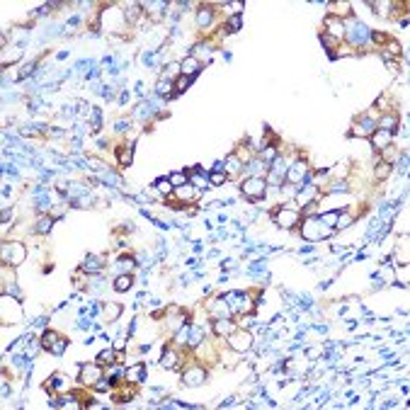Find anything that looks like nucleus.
Instances as JSON below:
<instances>
[{
	"label": "nucleus",
	"mask_w": 410,
	"mask_h": 410,
	"mask_svg": "<svg viewBox=\"0 0 410 410\" xmlns=\"http://www.w3.org/2000/svg\"><path fill=\"white\" fill-rule=\"evenodd\" d=\"M144 376H146V364L139 362V364H134V367L126 372L124 379L129 381V383H134V386H139V383H144Z\"/></svg>",
	"instance_id": "13"
},
{
	"label": "nucleus",
	"mask_w": 410,
	"mask_h": 410,
	"mask_svg": "<svg viewBox=\"0 0 410 410\" xmlns=\"http://www.w3.org/2000/svg\"><path fill=\"white\" fill-rule=\"evenodd\" d=\"M240 192L245 194V199H250V202H260V199L264 197V192H267V182H264V177H260V175H250V177L243 180Z\"/></svg>",
	"instance_id": "2"
},
{
	"label": "nucleus",
	"mask_w": 410,
	"mask_h": 410,
	"mask_svg": "<svg viewBox=\"0 0 410 410\" xmlns=\"http://www.w3.org/2000/svg\"><path fill=\"white\" fill-rule=\"evenodd\" d=\"M226 168H228V173H226V175H238V173H240V168H243V160H240L235 153H231V155L226 158Z\"/></svg>",
	"instance_id": "27"
},
{
	"label": "nucleus",
	"mask_w": 410,
	"mask_h": 410,
	"mask_svg": "<svg viewBox=\"0 0 410 410\" xmlns=\"http://www.w3.org/2000/svg\"><path fill=\"white\" fill-rule=\"evenodd\" d=\"M66 345H68V340H66V337H59V340H56V345L51 347V354H56V357L63 354V352H66Z\"/></svg>",
	"instance_id": "42"
},
{
	"label": "nucleus",
	"mask_w": 410,
	"mask_h": 410,
	"mask_svg": "<svg viewBox=\"0 0 410 410\" xmlns=\"http://www.w3.org/2000/svg\"><path fill=\"white\" fill-rule=\"evenodd\" d=\"M173 75H182V71H180V63H170V66H165V73H163L160 78H165V80H173Z\"/></svg>",
	"instance_id": "36"
},
{
	"label": "nucleus",
	"mask_w": 410,
	"mask_h": 410,
	"mask_svg": "<svg viewBox=\"0 0 410 410\" xmlns=\"http://www.w3.org/2000/svg\"><path fill=\"white\" fill-rule=\"evenodd\" d=\"M233 330H235V323L228 321V318H216V321H214V333H216L219 337H228Z\"/></svg>",
	"instance_id": "17"
},
{
	"label": "nucleus",
	"mask_w": 410,
	"mask_h": 410,
	"mask_svg": "<svg viewBox=\"0 0 410 410\" xmlns=\"http://www.w3.org/2000/svg\"><path fill=\"white\" fill-rule=\"evenodd\" d=\"M192 80H194V78H187V75H177L175 80H173V85H175V95L185 92V90L192 85Z\"/></svg>",
	"instance_id": "32"
},
{
	"label": "nucleus",
	"mask_w": 410,
	"mask_h": 410,
	"mask_svg": "<svg viewBox=\"0 0 410 410\" xmlns=\"http://www.w3.org/2000/svg\"><path fill=\"white\" fill-rule=\"evenodd\" d=\"M170 197L177 199L180 204H182V202H192V199L197 197V189H194V185L187 182V185H182V187H175V189L170 192Z\"/></svg>",
	"instance_id": "10"
},
{
	"label": "nucleus",
	"mask_w": 410,
	"mask_h": 410,
	"mask_svg": "<svg viewBox=\"0 0 410 410\" xmlns=\"http://www.w3.org/2000/svg\"><path fill=\"white\" fill-rule=\"evenodd\" d=\"M240 25H243V17H240V15H233V17H231V20L226 22L224 32H231V34H233V32L240 30Z\"/></svg>",
	"instance_id": "35"
},
{
	"label": "nucleus",
	"mask_w": 410,
	"mask_h": 410,
	"mask_svg": "<svg viewBox=\"0 0 410 410\" xmlns=\"http://www.w3.org/2000/svg\"><path fill=\"white\" fill-rule=\"evenodd\" d=\"M369 37H372V39H374V44H379V46H383V44L388 41V37H386L383 32H372Z\"/></svg>",
	"instance_id": "43"
},
{
	"label": "nucleus",
	"mask_w": 410,
	"mask_h": 410,
	"mask_svg": "<svg viewBox=\"0 0 410 410\" xmlns=\"http://www.w3.org/2000/svg\"><path fill=\"white\" fill-rule=\"evenodd\" d=\"M25 258H27V250H25L22 243H7L5 250H2V260H5V264L17 267V264L25 262Z\"/></svg>",
	"instance_id": "3"
},
{
	"label": "nucleus",
	"mask_w": 410,
	"mask_h": 410,
	"mask_svg": "<svg viewBox=\"0 0 410 410\" xmlns=\"http://www.w3.org/2000/svg\"><path fill=\"white\" fill-rule=\"evenodd\" d=\"M131 287H134V277H131V274H119L117 279H114V289H117L119 294L129 292Z\"/></svg>",
	"instance_id": "25"
},
{
	"label": "nucleus",
	"mask_w": 410,
	"mask_h": 410,
	"mask_svg": "<svg viewBox=\"0 0 410 410\" xmlns=\"http://www.w3.org/2000/svg\"><path fill=\"white\" fill-rule=\"evenodd\" d=\"M398 126V117L396 114H381L376 119V129H383V131H391L393 134V129Z\"/></svg>",
	"instance_id": "21"
},
{
	"label": "nucleus",
	"mask_w": 410,
	"mask_h": 410,
	"mask_svg": "<svg viewBox=\"0 0 410 410\" xmlns=\"http://www.w3.org/2000/svg\"><path fill=\"white\" fill-rule=\"evenodd\" d=\"M379 153H381V160H383V163H388V165H391V163L398 158V150H396V146H393V144H391V146H386V148H381Z\"/></svg>",
	"instance_id": "30"
},
{
	"label": "nucleus",
	"mask_w": 410,
	"mask_h": 410,
	"mask_svg": "<svg viewBox=\"0 0 410 410\" xmlns=\"http://www.w3.org/2000/svg\"><path fill=\"white\" fill-rule=\"evenodd\" d=\"M228 347L233 352H248L253 347V335L248 330H238L235 328L233 333L228 335Z\"/></svg>",
	"instance_id": "6"
},
{
	"label": "nucleus",
	"mask_w": 410,
	"mask_h": 410,
	"mask_svg": "<svg viewBox=\"0 0 410 410\" xmlns=\"http://www.w3.org/2000/svg\"><path fill=\"white\" fill-rule=\"evenodd\" d=\"M155 187H158V189H160V192H163V194H170V192H173V189H175V187H173V185H170V180H168V177H160V180H158V182H155Z\"/></svg>",
	"instance_id": "40"
},
{
	"label": "nucleus",
	"mask_w": 410,
	"mask_h": 410,
	"mask_svg": "<svg viewBox=\"0 0 410 410\" xmlns=\"http://www.w3.org/2000/svg\"><path fill=\"white\" fill-rule=\"evenodd\" d=\"M182 381H185V386H199V383L206 381V372L202 367H189V369L182 374Z\"/></svg>",
	"instance_id": "9"
},
{
	"label": "nucleus",
	"mask_w": 410,
	"mask_h": 410,
	"mask_svg": "<svg viewBox=\"0 0 410 410\" xmlns=\"http://www.w3.org/2000/svg\"><path fill=\"white\" fill-rule=\"evenodd\" d=\"M102 258H97V255H88L85 258V262H83V272H100L102 269Z\"/></svg>",
	"instance_id": "28"
},
{
	"label": "nucleus",
	"mask_w": 410,
	"mask_h": 410,
	"mask_svg": "<svg viewBox=\"0 0 410 410\" xmlns=\"http://www.w3.org/2000/svg\"><path fill=\"white\" fill-rule=\"evenodd\" d=\"M350 224H354V216L352 214H340L337 221H335V228H347Z\"/></svg>",
	"instance_id": "39"
},
{
	"label": "nucleus",
	"mask_w": 410,
	"mask_h": 410,
	"mask_svg": "<svg viewBox=\"0 0 410 410\" xmlns=\"http://www.w3.org/2000/svg\"><path fill=\"white\" fill-rule=\"evenodd\" d=\"M119 313H121V306H119V303H107V306H105V318L117 321Z\"/></svg>",
	"instance_id": "34"
},
{
	"label": "nucleus",
	"mask_w": 410,
	"mask_h": 410,
	"mask_svg": "<svg viewBox=\"0 0 410 410\" xmlns=\"http://www.w3.org/2000/svg\"><path fill=\"white\" fill-rule=\"evenodd\" d=\"M325 224L321 221V216H306L303 219V226H301V235L306 240H323L328 235H333L335 228H323Z\"/></svg>",
	"instance_id": "1"
},
{
	"label": "nucleus",
	"mask_w": 410,
	"mask_h": 410,
	"mask_svg": "<svg viewBox=\"0 0 410 410\" xmlns=\"http://www.w3.org/2000/svg\"><path fill=\"white\" fill-rule=\"evenodd\" d=\"M214 22V5H202L199 10H197V25L206 30L209 25Z\"/></svg>",
	"instance_id": "16"
},
{
	"label": "nucleus",
	"mask_w": 410,
	"mask_h": 410,
	"mask_svg": "<svg viewBox=\"0 0 410 410\" xmlns=\"http://www.w3.org/2000/svg\"><path fill=\"white\" fill-rule=\"evenodd\" d=\"M144 10H146V17H150L153 22H160L163 10H168V5L165 2H144Z\"/></svg>",
	"instance_id": "14"
},
{
	"label": "nucleus",
	"mask_w": 410,
	"mask_h": 410,
	"mask_svg": "<svg viewBox=\"0 0 410 410\" xmlns=\"http://www.w3.org/2000/svg\"><path fill=\"white\" fill-rule=\"evenodd\" d=\"M117 160L121 168H129L131 160H134V148L131 146H119L117 148Z\"/></svg>",
	"instance_id": "22"
},
{
	"label": "nucleus",
	"mask_w": 410,
	"mask_h": 410,
	"mask_svg": "<svg viewBox=\"0 0 410 410\" xmlns=\"http://www.w3.org/2000/svg\"><path fill=\"white\" fill-rule=\"evenodd\" d=\"M102 376H105L102 364H100V362H95V364H83V367H80L78 381H80L83 386H95V383L102 379Z\"/></svg>",
	"instance_id": "4"
},
{
	"label": "nucleus",
	"mask_w": 410,
	"mask_h": 410,
	"mask_svg": "<svg viewBox=\"0 0 410 410\" xmlns=\"http://www.w3.org/2000/svg\"><path fill=\"white\" fill-rule=\"evenodd\" d=\"M303 175H306V163L298 160V163H294L292 168H287V177H284V180H287V182H294V185H298V182L303 180Z\"/></svg>",
	"instance_id": "15"
},
{
	"label": "nucleus",
	"mask_w": 410,
	"mask_h": 410,
	"mask_svg": "<svg viewBox=\"0 0 410 410\" xmlns=\"http://www.w3.org/2000/svg\"><path fill=\"white\" fill-rule=\"evenodd\" d=\"M388 175H391V165L381 160L379 165H376V180H386Z\"/></svg>",
	"instance_id": "41"
},
{
	"label": "nucleus",
	"mask_w": 410,
	"mask_h": 410,
	"mask_svg": "<svg viewBox=\"0 0 410 410\" xmlns=\"http://www.w3.org/2000/svg\"><path fill=\"white\" fill-rule=\"evenodd\" d=\"M321 44L328 49V51H337V49L342 46V41H340V39H335V37H330V34H325V32L321 34Z\"/></svg>",
	"instance_id": "29"
},
{
	"label": "nucleus",
	"mask_w": 410,
	"mask_h": 410,
	"mask_svg": "<svg viewBox=\"0 0 410 410\" xmlns=\"http://www.w3.org/2000/svg\"><path fill=\"white\" fill-rule=\"evenodd\" d=\"M189 185H194V187H206V185H209V180L202 177V175H194V177H189Z\"/></svg>",
	"instance_id": "44"
},
{
	"label": "nucleus",
	"mask_w": 410,
	"mask_h": 410,
	"mask_svg": "<svg viewBox=\"0 0 410 410\" xmlns=\"http://www.w3.org/2000/svg\"><path fill=\"white\" fill-rule=\"evenodd\" d=\"M160 364L165 369H180V354L175 350H165L163 357H160Z\"/></svg>",
	"instance_id": "20"
},
{
	"label": "nucleus",
	"mask_w": 410,
	"mask_h": 410,
	"mask_svg": "<svg viewBox=\"0 0 410 410\" xmlns=\"http://www.w3.org/2000/svg\"><path fill=\"white\" fill-rule=\"evenodd\" d=\"M20 59H22V49H20V46H15V49H5V51H2V59H0V63H2V68H7V66L17 63Z\"/></svg>",
	"instance_id": "19"
},
{
	"label": "nucleus",
	"mask_w": 410,
	"mask_h": 410,
	"mask_svg": "<svg viewBox=\"0 0 410 410\" xmlns=\"http://www.w3.org/2000/svg\"><path fill=\"white\" fill-rule=\"evenodd\" d=\"M97 362H100L102 367L114 364V362H117V352H114V350H102L100 354H97Z\"/></svg>",
	"instance_id": "31"
},
{
	"label": "nucleus",
	"mask_w": 410,
	"mask_h": 410,
	"mask_svg": "<svg viewBox=\"0 0 410 410\" xmlns=\"http://www.w3.org/2000/svg\"><path fill=\"white\" fill-rule=\"evenodd\" d=\"M180 71H182V75L194 78V75L202 71V61L197 59V56H187L185 61H180Z\"/></svg>",
	"instance_id": "11"
},
{
	"label": "nucleus",
	"mask_w": 410,
	"mask_h": 410,
	"mask_svg": "<svg viewBox=\"0 0 410 410\" xmlns=\"http://www.w3.org/2000/svg\"><path fill=\"white\" fill-rule=\"evenodd\" d=\"M51 224H54V219H51V216H41V219H39V221H37V228H34V231H37V233H49V231H51Z\"/></svg>",
	"instance_id": "33"
},
{
	"label": "nucleus",
	"mask_w": 410,
	"mask_h": 410,
	"mask_svg": "<svg viewBox=\"0 0 410 410\" xmlns=\"http://www.w3.org/2000/svg\"><path fill=\"white\" fill-rule=\"evenodd\" d=\"M376 131V121L372 117H362V121L357 119L354 124H352V136H362V139H369L372 134Z\"/></svg>",
	"instance_id": "7"
},
{
	"label": "nucleus",
	"mask_w": 410,
	"mask_h": 410,
	"mask_svg": "<svg viewBox=\"0 0 410 410\" xmlns=\"http://www.w3.org/2000/svg\"><path fill=\"white\" fill-rule=\"evenodd\" d=\"M372 146H374V150H381V148L391 146V141H393V134L391 131H383V129H376L372 136Z\"/></svg>",
	"instance_id": "12"
},
{
	"label": "nucleus",
	"mask_w": 410,
	"mask_h": 410,
	"mask_svg": "<svg viewBox=\"0 0 410 410\" xmlns=\"http://www.w3.org/2000/svg\"><path fill=\"white\" fill-rule=\"evenodd\" d=\"M298 221H301V214L296 209L282 206V209L274 211V224L282 226V228H294V226H298Z\"/></svg>",
	"instance_id": "5"
},
{
	"label": "nucleus",
	"mask_w": 410,
	"mask_h": 410,
	"mask_svg": "<svg viewBox=\"0 0 410 410\" xmlns=\"http://www.w3.org/2000/svg\"><path fill=\"white\" fill-rule=\"evenodd\" d=\"M316 194H318V187H303L298 194H296V202L301 206H306V204H311L313 199H316Z\"/></svg>",
	"instance_id": "23"
},
{
	"label": "nucleus",
	"mask_w": 410,
	"mask_h": 410,
	"mask_svg": "<svg viewBox=\"0 0 410 410\" xmlns=\"http://www.w3.org/2000/svg\"><path fill=\"white\" fill-rule=\"evenodd\" d=\"M226 180H228V175H226V173H219V170H216V173H211V175H209V185H214V187H221Z\"/></svg>",
	"instance_id": "38"
},
{
	"label": "nucleus",
	"mask_w": 410,
	"mask_h": 410,
	"mask_svg": "<svg viewBox=\"0 0 410 410\" xmlns=\"http://www.w3.org/2000/svg\"><path fill=\"white\" fill-rule=\"evenodd\" d=\"M323 25H325V34H330V37H335V39H340V41H342V37H345V22H342V20H337V17L328 15Z\"/></svg>",
	"instance_id": "8"
},
{
	"label": "nucleus",
	"mask_w": 410,
	"mask_h": 410,
	"mask_svg": "<svg viewBox=\"0 0 410 410\" xmlns=\"http://www.w3.org/2000/svg\"><path fill=\"white\" fill-rule=\"evenodd\" d=\"M381 51H383V59H386V61L391 59V56L401 59V54H403V49H401V44H398L396 39H388V41L381 46Z\"/></svg>",
	"instance_id": "18"
},
{
	"label": "nucleus",
	"mask_w": 410,
	"mask_h": 410,
	"mask_svg": "<svg viewBox=\"0 0 410 410\" xmlns=\"http://www.w3.org/2000/svg\"><path fill=\"white\" fill-rule=\"evenodd\" d=\"M168 180H170V185H173V187H182V185H187V182H189V177L185 175V173H173Z\"/></svg>",
	"instance_id": "37"
},
{
	"label": "nucleus",
	"mask_w": 410,
	"mask_h": 410,
	"mask_svg": "<svg viewBox=\"0 0 410 410\" xmlns=\"http://www.w3.org/2000/svg\"><path fill=\"white\" fill-rule=\"evenodd\" d=\"M61 335L59 333H54V330H46L44 335H41V340H39V347L41 350H46V352H51V347L56 345V340H59Z\"/></svg>",
	"instance_id": "24"
},
{
	"label": "nucleus",
	"mask_w": 410,
	"mask_h": 410,
	"mask_svg": "<svg viewBox=\"0 0 410 410\" xmlns=\"http://www.w3.org/2000/svg\"><path fill=\"white\" fill-rule=\"evenodd\" d=\"M155 90H158V95H163V97H173V95H175L173 80H165V78H160V80L155 83Z\"/></svg>",
	"instance_id": "26"
}]
</instances>
